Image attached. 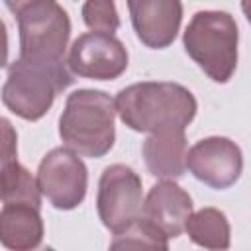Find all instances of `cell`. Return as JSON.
Returning a JSON list of instances; mask_svg holds the SVG:
<instances>
[{
    "label": "cell",
    "mask_w": 251,
    "mask_h": 251,
    "mask_svg": "<svg viewBox=\"0 0 251 251\" xmlns=\"http://www.w3.org/2000/svg\"><path fill=\"white\" fill-rule=\"evenodd\" d=\"M2 202L4 204H31L41 206V192L37 178L18 163V159L2 161Z\"/></svg>",
    "instance_id": "cell-15"
},
{
    "label": "cell",
    "mask_w": 251,
    "mask_h": 251,
    "mask_svg": "<svg viewBox=\"0 0 251 251\" xmlns=\"http://www.w3.org/2000/svg\"><path fill=\"white\" fill-rule=\"evenodd\" d=\"M131 24L139 41L151 49L169 47L180 27L182 4L176 0H137L127 2Z\"/></svg>",
    "instance_id": "cell-10"
},
{
    "label": "cell",
    "mask_w": 251,
    "mask_h": 251,
    "mask_svg": "<svg viewBox=\"0 0 251 251\" xmlns=\"http://www.w3.org/2000/svg\"><path fill=\"white\" fill-rule=\"evenodd\" d=\"M37 251H55L53 247H41V249H37Z\"/></svg>",
    "instance_id": "cell-19"
},
{
    "label": "cell",
    "mask_w": 251,
    "mask_h": 251,
    "mask_svg": "<svg viewBox=\"0 0 251 251\" xmlns=\"http://www.w3.org/2000/svg\"><path fill=\"white\" fill-rule=\"evenodd\" d=\"M167 235L139 218L127 229L114 235L108 251H169Z\"/></svg>",
    "instance_id": "cell-16"
},
{
    "label": "cell",
    "mask_w": 251,
    "mask_h": 251,
    "mask_svg": "<svg viewBox=\"0 0 251 251\" xmlns=\"http://www.w3.org/2000/svg\"><path fill=\"white\" fill-rule=\"evenodd\" d=\"M190 216L192 200L188 192L173 180H161L149 190L141 214L143 220H147L167 237H178L182 231H186Z\"/></svg>",
    "instance_id": "cell-11"
},
{
    "label": "cell",
    "mask_w": 251,
    "mask_h": 251,
    "mask_svg": "<svg viewBox=\"0 0 251 251\" xmlns=\"http://www.w3.org/2000/svg\"><path fill=\"white\" fill-rule=\"evenodd\" d=\"M37 186L57 210H73L86 196L88 173L76 153L57 147L41 159Z\"/></svg>",
    "instance_id": "cell-7"
},
{
    "label": "cell",
    "mask_w": 251,
    "mask_h": 251,
    "mask_svg": "<svg viewBox=\"0 0 251 251\" xmlns=\"http://www.w3.org/2000/svg\"><path fill=\"white\" fill-rule=\"evenodd\" d=\"M82 20L84 24L98 33H110L120 27V16L114 2L108 0H90L82 6Z\"/></svg>",
    "instance_id": "cell-17"
},
{
    "label": "cell",
    "mask_w": 251,
    "mask_h": 251,
    "mask_svg": "<svg viewBox=\"0 0 251 251\" xmlns=\"http://www.w3.org/2000/svg\"><path fill=\"white\" fill-rule=\"evenodd\" d=\"M186 231L192 243L210 251H226L231 243L229 222L218 208H202L192 214L186 224Z\"/></svg>",
    "instance_id": "cell-14"
},
{
    "label": "cell",
    "mask_w": 251,
    "mask_h": 251,
    "mask_svg": "<svg viewBox=\"0 0 251 251\" xmlns=\"http://www.w3.org/2000/svg\"><path fill=\"white\" fill-rule=\"evenodd\" d=\"M96 208L102 224L120 233L135 224L143 214V190L139 175L126 165H110L98 182Z\"/></svg>",
    "instance_id": "cell-6"
},
{
    "label": "cell",
    "mask_w": 251,
    "mask_h": 251,
    "mask_svg": "<svg viewBox=\"0 0 251 251\" xmlns=\"http://www.w3.org/2000/svg\"><path fill=\"white\" fill-rule=\"evenodd\" d=\"M67 65L73 75L92 80H114L127 69V49L110 33L88 31L73 41Z\"/></svg>",
    "instance_id": "cell-8"
},
{
    "label": "cell",
    "mask_w": 251,
    "mask_h": 251,
    "mask_svg": "<svg viewBox=\"0 0 251 251\" xmlns=\"http://www.w3.org/2000/svg\"><path fill=\"white\" fill-rule=\"evenodd\" d=\"M186 169L204 184L224 190L237 182L243 171V155L227 137H206L194 143L186 155Z\"/></svg>",
    "instance_id": "cell-9"
},
{
    "label": "cell",
    "mask_w": 251,
    "mask_h": 251,
    "mask_svg": "<svg viewBox=\"0 0 251 251\" xmlns=\"http://www.w3.org/2000/svg\"><path fill=\"white\" fill-rule=\"evenodd\" d=\"M143 159L153 176L178 178L186 169V137L184 129H167L151 133L143 141Z\"/></svg>",
    "instance_id": "cell-12"
},
{
    "label": "cell",
    "mask_w": 251,
    "mask_h": 251,
    "mask_svg": "<svg viewBox=\"0 0 251 251\" xmlns=\"http://www.w3.org/2000/svg\"><path fill=\"white\" fill-rule=\"evenodd\" d=\"M43 239L39 208L31 204H4L0 212V241L10 251H33Z\"/></svg>",
    "instance_id": "cell-13"
},
{
    "label": "cell",
    "mask_w": 251,
    "mask_h": 251,
    "mask_svg": "<svg viewBox=\"0 0 251 251\" xmlns=\"http://www.w3.org/2000/svg\"><path fill=\"white\" fill-rule=\"evenodd\" d=\"M116 114V100L110 94L90 88L75 90L59 118V135L65 147L78 157H104L114 147Z\"/></svg>",
    "instance_id": "cell-2"
},
{
    "label": "cell",
    "mask_w": 251,
    "mask_h": 251,
    "mask_svg": "<svg viewBox=\"0 0 251 251\" xmlns=\"http://www.w3.org/2000/svg\"><path fill=\"white\" fill-rule=\"evenodd\" d=\"M116 112L133 131L159 133L184 129L196 116L194 94L178 82H135L118 92Z\"/></svg>",
    "instance_id": "cell-1"
},
{
    "label": "cell",
    "mask_w": 251,
    "mask_h": 251,
    "mask_svg": "<svg viewBox=\"0 0 251 251\" xmlns=\"http://www.w3.org/2000/svg\"><path fill=\"white\" fill-rule=\"evenodd\" d=\"M6 8L18 20L20 57L31 63H65V49L71 35L69 14L53 0H16Z\"/></svg>",
    "instance_id": "cell-3"
},
{
    "label": "cell",
    "mask_w": 251,
    "mask_h": 251,
    "mask_svg": "<svg viewBox=\"0 0 251 251\" xmlns=\"http://www.w3.org/2000/svg\"><path fill=\"white\" fill-rule=\"evenodd\" d=\"M241 10L245 12V16H247V20H249V24H251V0L241 2Z\"/></svg>",
    "instance_id": "cell-18"
},
{
    "label": "cell",
    "mask_w": 251,
    "mask_h": 251,
    "mask_svg": "<svg viewBox=\"0 0 251 251\" xmlns=\"http://www.w3.org/2000/svg\"><path fill=\"white\" fill-rule=\"evenodd\" d=\"M237 24L222 10H202L188 22L182 41L190 59L216 82H227L237 67Z\"/></svg>",
    "instance_id": "cell-4"
},
{
    "label": "cell",
    "mask_w": 251,
    "mask_h": 251,
    "mask_svg": "<svg viewBox=\"0 0 251 251\" xmlns=\"http://www.w3.org/2000/svg\"><path fill=\"white\" fill-rule=\"evenodd\" d=\"M73 80L75 78L67 63L45 65L16 59L8 67L2 100L16 116L35 122L47 114L55 96L69 88Z\"/></svg>",
    "instance_id": "cell-5"
}]
</instances>
